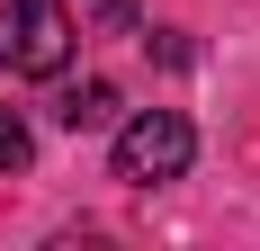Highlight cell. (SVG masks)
Instances as JSON below:
<instances>
[{
    "instance_id": "6da1fadb",
    "label": "cell",
    "mask_w": 260,
    "mask_h": 251,
    "mask_svg": "<svg viewBox=\"0 0 260 251\" xmlns=\"http://www.w3.org/2000/svg\"><path fill=\"white\" fill-rule=\"evenodd\" d=\"M72 45H81V27L63 0H0V72L9 81L72 72Z\"/></svg>"
},
{
    "instance_id": "7a4b0ae2",
    "label": "cell",
    "mask_w": 260,
    "mask_h": 251,
    "mask_svg": "<svg viewBox=\"0 0 260 251\" xmlns=\"http://www.w3.org/2000/svg\"><path fill=\"white\" fill-rule=\"evenodd\" d=\"M198 162V125L180 108H135L117 125V152H108V171L126 179V189H161V179H180Z\"/></svg>"
},
{
    "instance_id": "3957f363",
    "label": "cell",
    "mask_w": 260,
    "mask_h": 251,
    "mask_svg": "<svg viewBox=\"0 0 260 251\" xmlns=\"http://www.w3.org/2000/svg\"><path fill=\"white\" fill-rule=\"evenodd\" d=\"M54 117H63V125H72V135H81V125H108V117H117V90H108V81H81V90H72V99H63V108H54Z\"/></svg>"
},
{
    "instance_id": "277c9868",
    "label": "cell",
    "mask_w": 260,
    "mask_h": 251,
    "mask_svg": "<svg viewBox=\"0 0 260 251\" xmlns=\"http://www.w3.org/2000/svg\"><path fill=\"white\" fill-rule=\"evenodd\" d=\"M27 152H36V135L18 125V108H0V171H27Z\"/></svg>"
}]
</instances>
